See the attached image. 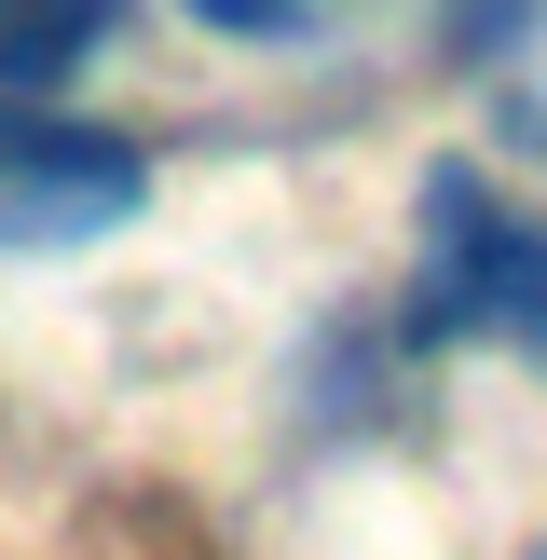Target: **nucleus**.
I'll return each instance as SVG.
<instances>
[{"label":"nucleus","mask_w":547,"mask_h":560,"mask_svg":"<svg viewBox=\"0 0 547 560\" xmlns=\"http://www.w3.org/2000/svg\"><path fill=\"white\" fill-rule=\"evenodd\" d=\"M410 342H547V233L479 178V164H438L424 178Z\"/></svg>","instance_id":"f257e3e1"},{"label":"nucleus","mask_w":547,"mask_h":560,"mask_svg":"<svg viewBox=\"0 0 547 560\" xmlns=\"http://www.w3.org/2000/svg\"><path fill=\"white\" fill-rule=\"evenodd\" d=\"M137 191H151V164L124 137L0 96V260L14 246H96L109 219H137Z\"/></svg>","instance_id":"f03ea898"},{"label":"nucleus","mask_w":547,"mask_h":560,"mask_svg":"<svg viewBox=\"0 0 547 560\" xmlns=\"http://www.w3.org/2000/svg\"><path fill=\"white\" fill-rule=\"evenodd\" d=\"M109 27H124V0H0V96L42 109L82 55H109Z\"/></svg>","instance_id":"7ed1b4c3"},{"label":"nucleus","mask_w":547,"mask_h":560,"mask_svg":"<svg viewBox=\"0 0 547 560\" xmlns=\"http://www.w3.org/2000/svg\"><path fill=\"white\" fill-rule=\"evenodd\" d=\"M191 14L233 42H301V27H328V0H191Z\"/></svg>","instance_id":"20e7f679"},{"label":"nucleus","mask_w":547,"mask_h":560,"mask_svg":"<svg viewBox=\"0 0 547 560\" xmlns=\"http://www.w3.org/2000/svg\"><path fill=\"white\" fill-rule=\"evenodd\" d=\"M534 137H547V124H534Z\"/></svg>","instance_id":"39448f33"}]
</instances>
